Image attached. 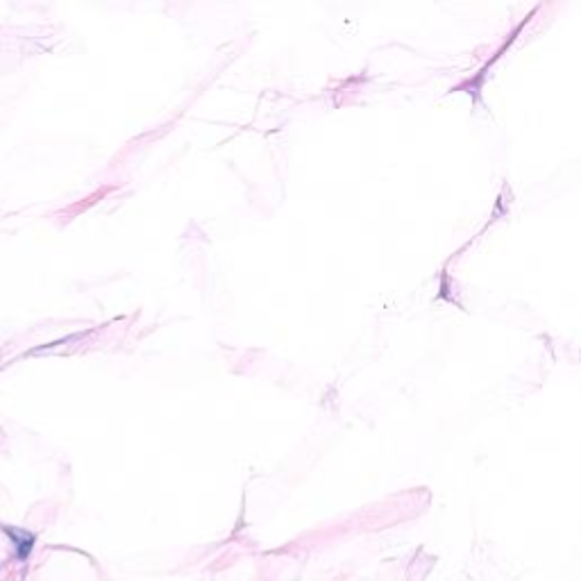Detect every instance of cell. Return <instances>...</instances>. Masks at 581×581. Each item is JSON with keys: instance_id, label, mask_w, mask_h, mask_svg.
I'll use <instances>...</instances> for the list:
<instances>
[{"instance_id": "cell-1", "label": "cell", "mask_w": 581, "mask_h": 581, "mask_svg": "<svg viewBox=\"0 0 581 581\" xmlns=\"http://www.w3.org/2000/svg\"><path fill=\"white\" fill-rule=\"evenodd\" d=\"M0 527H3V524H0ZM3 529L7 532L9 538H12L14 550H16V558L25 561V558L32 554V547H35V536L23 532V529H16V527H3Z\"/></svg>"}]
</instances>
